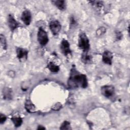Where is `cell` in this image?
<instances>
[{
    "instance_id": "d4e9b609",
    "label": "cell",
    "mask_w": 130,
    "mask_h": 130,
    "mask_svg": "<svg viewBox=\"0 0 130 130\" xmlns=\"http://www.w3.org/2000/svg\"><path fill=\"white\" fill-rule=\"evenodd\" d=\"M38 129H45V127H43V126L42 125H39L37 128Z\"/></svg>"
},
{
    "instance_id": "52a82bcc",
    "label": "cell",
    "mask_w": 130,
    "mask_h": 130,
    "mask_svg": "<svg viewBox=\"0 0 130 130\" xmlns=\"http://www.w3.org/2000/svg\"><path fill=\"white\" fill-rule=\"evenodd\" d=\"M31 19V15L30 11L28 10H24L21 15V20L26 25H29Z\"/></svg>"
},
{
    "instance_id": "9c48e42d",
    "label": "cell",
    "mask_w": 130,
    "mask_h": 130,
    "mask_svg": "<svg viewBox=\"0 0 130 130\" xmlns=\"http://www.w3.org/2000/svg\"><path fill=\"white\" fill-rule=\"evenodd\" d=\"M17 56L18 58L20 60L21 59H26L27 57L28 51L23 48H18L16 49Z\"/></svg>"
},
{
    "instance_id": "8992f818",
    "label": "cell",
    "mask_w": 130,
    "mask_h": 130,
    "mask_svg": "<svg viewBox=\"0 0 130 130\" xmlns=\"http://www.w3.org/2000/svg\"><path fill=\"white\" fill-rule=\"evenodd\" d=\"M60 50L62 53L66 56L71 53L70 44L67 40L63 39L60 44Z\"/></svg>"
},
{
    "instance_id": "603a6c76",
    "label": "cell",
    "mask_w": 130,
    "mask_h": 130,
    "mask_svg": "<svg viewBox=\"0 0 130 130\" xmlns=\"http://www.w3.org/2000/svg\"><path fill=\"white\" fill-rule=\"evenodd\" d=\"M116 37L117 40H121V39L122 38V35L121 34V33L120 32L117 31L116 32Z\"/></svg>"
},
{
    "instance_id": "ffe728a7",
    "label": "cell",
    "mask_w": 130,
    "mask_h": 130,
    "mask_svg": "<svg viewBox=\"0 0 130 130\" xmlns=\"http://www.w3.org/2000/svg\"><path fill=\"white\" fill-rule=\"evenodd\" d=\"M106 29L105 27H100L97 30H96V35L98 36H101L102 35H103V34H104L106 32Z\"/></svg>"
},
{
    "instance_id": "6da1fadb",
    "label": "cell",
    "mask_w": 130,
    "mask_h": 130,
    "mask_svg": "<svg viewBox=\"0 0 130 130\" xmlns=\"http://www.w3.org/2000/svg\"><path fill=\"white\" fill-rule=\"evenodd\" d=\"M68 83L69 86L71 88L82 87L85 88L88 85L86 76L83 74L79 73L74 68L71 71Z\"/></svg>"
},
{
    "instance_id": "2e32d148",
    "label": "cell",
    "mask_w": 130,
    "mask_h": 130,
    "mask_svg": "<svg viewBox=\"0 0 130 130\" xmlns=\"http://www.w3.org/2000/svg\"><path fill=\"white\" fill-rule=\"evenodd\" d=\"M81 60L84 63H90L91 61V57L87 54V52H83L82 55Z\"/></svg>"
},
{
    "instance_id": "3957f363",
    "label": "cell",
    "mask_w": 130,
    "mask_h": 130,
    "mask_svg": "<svg viewBox=\"0 0 130 130\" xmlns=\"http://www.w3.org/2000/svg\"><path fill=\"white\" fill-rule=\"evenodd\" d=\"M38 40L42 46L46 45L48 42L49 39L46 31L42 27H40L38 32Z\"/></svg>"
},
{
    "instance_id": "4fadbf2b",
    "label": "cell",
    "mask_w": 130,
    "mask_h": 130,
    "mask_svg": "<svg viewBox=\"0 0 130 130\" xmlns=\"http://www.w3.org/2000/svg\"><path fill=\"white\" fill-rule=\"evenodd\" d=\"M54 5L60 10L66 9V2L64 1H53L52 2Z\"/></svg>"
},
{
    "instance_id": "d6986e66",
    "label": "cell",
    "mask_w": 130,
    "mask_h": 130,
    "mask_svg": "<svg viewBox=\"0 0 130 130\" xmlns=\"http://www.w3.org/2000/svg\"><path fill=\"white\" fill-rule=\"evenodd\" d=\"M89 2L98 8H100L103 6V2L101 1H90Z\"/></svg>"
},
{
    "instance_id": "7a4b0ae2",
    "label": "cell",
    "mask_w": 130,
    "mask_h": 130,
    "mask_svg": "<svg viewBox=\"0 0 130 130\" xmlns=\"http://www.w3.org/2000/svg\"><path fill=\"white\" fill-rule=\"evenodd\" d=\"M78 46L81 50H83V52H87L89 50L90 44L89 39L86 35L83 32H81L79 34Z\"/></svg>"
},
{
    "instance_id": "5bb4252c",
    "label": "cell",
    "mask_w": 130,
    "mask_h": 130,
    "mask_svg": "<svg viewBox=\"0 0 130 130\" xmlns=\"http://www.w3.org/2000/svg\"><path fill=\"white\" fill-rule=\"evenodd\" d=\"M11 120L14 123L15 127H19L21 126L22 123V119L20 117L14 116L11 118Z\"/></svg>"
},
{
    "instance_id": "e0dca14e",
    "label": "cell",
    "mask_w": 130,
    "mask_h": 130,
    "mask_svg": "<svg viewBox=\"0 0 130 130\" xmlns=\"http://www.w3.org/2000/svg\"><path fill=\"white\" fill-rule=\"evenodd\" d=\"M60 129H71V127L70 126V123L68 121H64L61 124L60 127Z\"/></svg>"
},
{
    "instance_id": "7402d4cb",
    "label": "cell",
    "mask_w": 130,
    "mask_h": 130,
    "mask_svg": "<svg viewBox=\"0 0 130 130\" xmlns=\"http://www.w3.org/2000/svg\"><path fill=\"white\" fill-rule=\"evenodd\" d=\"M6 119H7V117L5 115H3L2 113L0 114V122L1 124L4 123Z\"/></svg>"
},
{
    "instance_id": "7c38bea8",
    "label": "cell",
    "mask_w": 130,
    "mask_h": 130,
    "mask_svg": "<svg viewBox=\"0 0 130 130\" xmlns=\"http://www.w3.org/2000/svg\"><path fill=\"white\" fill-rule=\"evenodd\" d=\"M25 108L26 110L30 113L34 112L36 111V107L35 105L29 100H28L25 102Z\"/></svg>"
},
{
    "instance_id": "8fae6325",
    "label": "cell",
    "mask_w": 130,
    "mask_h": 130,
    "mask_svg": "<svg viewBox=\"0 0 130 130\" xmlns=\"http://www.w3.org/2000/svg\"><path fill=\"white\" fill-rule=\"evenodd\" d=\"M3 95L4 99L10 100L12 99V90L9 87H5L3 90Z\"/></svg>"
},
{
    "instance_id": "44dd1931",
    "label": "cell",
    "mask_w": 130,
    "mask_h": 130,
    "mask_svg": "<svg viewBox=\"0 0 130 130\" xmlns=\"http://www.w3.org/2000/svg\"><path fill=\"white\" fill-rule=\"evenodd\" d=\"M61 107L62 105L60 103H57L53 106V107H52V109L54 110H59L60 109V108H61Z\"/></svg>"
},
{
    "instance_id": "9a60e30c",
    "label": "cell",
    "mask_w": 130,
    "mask_h": 130,
    "mask_svg": "<svg viewBox=\"0 0 130 130\" xmlns=\"http://www.w3.org/2000/svg\"><path fill=\"white\" fill-rule=\"evenodd\" d=\"M47 68L52 73H57L59 70V68L58 66L54 64L53 62H50L48 65Z\"/></svg>"
},
{
    "instance_id": "5b68a950",
    "label": "cell",
    "mask_w": 130,
    "mask_h": 130,
    "mask_svg": "<svg viewBox=\"0 0 130 130\" xmlns=\"http://www.w3.org/2000/svg\"><path fill=\"white\" fill-rule=\"evenodd\" d=\"M114 87L112 85H105L101 87L102 94L107 98L111 97L114 93Z\"/></svg>"
},
{
    "instance_id": "ac0fdd59",
    "label": "cell",
    "mask_w": 130,
    "mask_h": 130,
    "mask_svg": "<svg viewBox=\"0 0 130 130\" xmlns=\"http://www.w3.org/2000/svg\"><path fill=\"white\" fill-rule=\"evenodd\" d=\"M0 41H1V47L3 48L4 49H6L7 48V43H6V40L5 38V36L3 35L2 34H1L0 35Z\"/></svg>"
},
{
    "instance_id": "ba28073f",
    "label": "cell",
    "mask_w": 130,
    "mask_h": 130,
    "mask_svg": "<svg viewBox=\"0 0 130 130\" xmlns=\"http://www.w3.org/2000/svg\"><path fill=\"white\" fill-rule=\"evenodd\" d=\"M113 59L112 53L109 51H105L102 56L103 61L106 64L111 65L112 64V61Z\"/></svg>"
},
{
    "instance_id": "30bf717a",
    "label": "cell",
    "mask_w": 130,
    "mask_h": 130,
    "mask_svg": "<svg viewBox=\"0 0 130 130\" xmlns=\"http://www.w3.org/2000/svg\"><path fill=\"white\" fill-rule=\"evenodd\" d=\"M8 23L9 27L12 30H14L18 26V23L16 21L12 15H9Z\"/></svg>"
},
{
    "instance_id": "277c9868",
    "label": "cell",
    "mask_w": 130,
    "mask_h": 130,
    "mask_svg": "<svg viewBox=\"0 0 130 130\" xmlns=\"http://www.w3.org/2000/svg\"><path fill=\"white\" fill-rule=\"evenodd\" d=\"M49 27L54 35H57L61 30V26L58 20H52L49 23Z\"/></svg>"
},
{
    "instance_id": "cb8c5ba5",
    "label": "cell",
    "mask_w": 130,
    "mask_h": 130,
    "mask_svg": "<svg viewBox=\"0 0 130 130\" xmlns=\"http://www.w3.org/2000/svg\"><path fill=\"white\" fill-rule=\"evenodd\" d=\"M70 22H71V25L75 24L76 22H75V20L74 17H71V19H70Z\"/></svg>"
}]
</instances>
